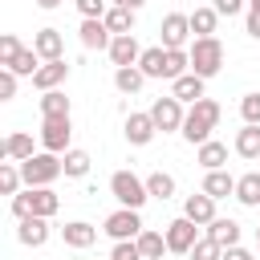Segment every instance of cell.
<instances>
[{
  "label": "cell",
  "instance_id": "10",
  "mask_svg": "<svg viewBox=\"0 0 260 260\" xmlns=\"http://www.w3.org/2000/svg\"><path fill=\"white\" fill-rule=\"evenodd\" d=\"M122 134H126V142H130V146H146V142L158 134V126H154L150 110H146V114H126V122H122Z\"/></svg>",
  "mask_w": 260,
  "mask_h": 260
},
{
  "label": "cell",
  "instance_id": "30",
  "mask_svg": "<svg viewBox=\"0 0 260 260\" xmlns=\"http://www.w3.org/2000/svg\"><path fill=\"white\" fill-rule=\"evenodd\" d=\"M41 118H69V98H65V89L41 93Z\"/></svg>",
  "mask_w": 260,
  "mask_h": 260
},
{
  "label": "cell",
  "instance_id": "28",
  "mask_svg": "<svg viewBox=\"0 0 260 260\" xmlns=\"http://www.w3.org/2000/svg\"><path fill=\"white\" fill-rule=\"evenodd\" d=\"M232 150H236L240 158H260V126H244V130H236Z\"/></svg>",
  "mask_w": 260,
  "mask_h": 260
},
{
  "label": "cell",
  "instance_id": "43",
  "mask_svg": "<svg viewBox=\"0 0 260 260\" xmlns=\"http://www.w3.org/2000/svg\"><path fill=\"white\" fill-rule=\"evenodd\" d=\"M211 8H215V12H219V16H240V12H244V8H248V0H215V4H211Z\"/></svg>",
  "mask_w": 260,
  "mask_h": 260
},
{
  "label": "cell",
  "instance_id": "45",
  "mask_svg": "<svg viewBox=\"0 0 260 260\" xmlns=\"http://www.w3.org/2000/svg\"><path fill=\"white\" fill-rule=\"evenodd\" d=\"M244 28H248V37H252V41H260V8H248V20H244Z\"/></svg>",
  "mask_w": 260,
  "mask_h": 260
},
{
  "label": "cell",
  "instance_id": "6",
  "mask_svg": "<svg viewBox=\"0 0 260 260\" xmlns=\"http://www.w3.org/2000/svg\"><path fill=\"white\" fill-rule=\"evenodd\" d=\"M69 142H73V122L69 118H45L41 122V150L65 154V150H73Z\"/></svg>",
  "mask_w": 260,
  "mask_h": 260
},
{
  "label": "cell",
  "instance_id": "29",
  "mask_svg": "<svg viewBox=\"0 0 260 260\" xmlns=\"http://www.w3.org/2000/svg\"><path fill=\"white\" fill-rule=\"evenodd\" d=\"M142 85H146V73H142L138 65H130V69H114V89H118V93L130 98V93H138Z\"/></svg>",
  "mask_w": 260,
  "mask_h": 260
},
{
  "label": "cell",
  "instance_id": "4",
  "mask_svg": "<svg viewBox=\"0 0 260 260\" xmlns=\"http://www.w3.org/2000/svg\"><path fill=\"white\" fill-rule=\"evenodd\" d=\"M110 195H114L122 207H134V211H142V203L150 199L146 179H138L134 171H114V175H110Z\"/></svg>",
  "mask_w": 260,
  "mask_h": 260
},
{
  "label": "cell",
  "instance_id": "22",
  "mask_svg": "<svg viewBox=\"0 0 260 260\" xmlns=\"http://www.w3.org/2000/svg\"><path fill=\"white\" fill-rule=\"evenodd\" d=\"M207 240H215L219 248H236L240 244V223L236 219H223V215H215L211 223H207V232H203Z\"/></svg>",
  "mask_w": 260,
  "mask_h": 260
},
{
  "label": "cell",
  "instance_id": "23",
  "mask_svg": "<svg viewBox=\"0 0 260 260\" xmlns=\"http://www.w3.org/2000/svg\"><path fill=\"white\" fill-rule=\"evenodd\" d=\"M195 162H199L203 171H223V167H228V146L211 138V142L195 146Z\"/></svg>",
  "mask_w": 260,
  "mask_h": 260
},
{
  "label": "cell",
  "instance_id": "50",
  "mask_svg": "<svg viewBox=\"0 0 260 260\" xmlns=\"http://www.w3.org/2000/svg\"><path fill=\"white\" fill-rule=\"evenodd\" d=\"M256 252H260V228H256Z\"/></svg>",
  "mask_w": 260,
  "mask_h": 260
},
{
  "label": "cell",
  "instance_id": "32",
  "mask_svg": "<svg viewBox=\"0 0 260 260\" xmlns=\"http://www.w3.org/2000/svg\"><path fill=\"white\" fill-rule=\"evenodd\" d=\"M215 24H219V12H215L211 4L191 12V32H195V37H215Z\"/></svg>",
  "mask_w": 260,
  "mask_h": 260
},
{
  "label": "cell",
  "instance_id": "5",
  "mask_svg": "<svg viewBox=\"0 0 260 260\" xmlns=\"http://www.w3.org/2000/svg\"><path fill=\"white\" fill-rule=\"evenodd\" d=\"M102 232H106L114 244H126V240H138L146 228H142V215H138L134 207H118V211H110V215H106Z\"/></svg>",
  "mask_w": 260,
  "mask_h": 260
},
{
  "label": "cell",
  "instance_id": "34",
  "mask_svg": "<svg viewBox=\"0 0 260 260\" xmlns=\"http://www.w3.org/2000/svg\"><path fill=\"white\" fill-rule=\"evenodd\" d=\"M20 187H24L20 162H0V191L4 195H20Z\"/></svg>",
  "mask_w": 260,
  "mask_h": 260
},
{
  "label": "cell",
  "instance_id": "11",
  "mask_svg": "<svg viewBox=\"0 0 260 260\" xmlns=\"http://www.w3.org/2000/svg\"><path fill=\"white\" fill-rule=\"evenodd\" d=\"M106 53H110L114 69H130V65H138V57H142V45H138V37L130 32V37H114Z\"/></svg>",
  "mask_w": 260,
  "mask_h": 260
},
{
  "label": "cell",
  "instance_id": "19",
  "mask_svg": "<svg viewBox=\"0 0 260 260\" xmlns=\"http://www.w3.org/2000/svg\"><path fill=\"white\" fill-rule=\"evenodd\" d=\"M0 154H4V162H24V158H32V154H37V150H32V134L12 130V134L4 138V146H0Z\"/></svg>",
  "mask_w": 260,
  "mask_h": 260
},
{
  "label": "cell",
  "instance_id": "12",
  "mask_svg": "<svg viewBox=\"0 0 260 260\" xmlns=\"http://www.w3.org/2000/svg\"><path fill=\"white\" fill-rule=\"evenodd\" d=\"M65 77H69V61H65V57H61V61H41V69H37V77H32V89H41V93L61 89Z\"/></svg>",
  "mask_w": 260,
  "mask_h": 260
},
{
  "label": "cell",
  "instance_id": "38",
  "mask_svg": "<svg viewBox=\"0 0 260 260\" xmlns=\"http://www.w3.org/2000/svg\"><path fill=\"white\" fill-rule=\"evenodd\" d=\"M240 118H244V126H260V93L240 98Z\"/></svg>",
  "mask_w": 260,
  "mask_h": 260
},
{
  "label": "cell",
  "instance_id": "46",
  "mask_svg": "<svg viewBox=\"0 0 260 260\" xmlns=\"http://www.w3.org/2000/svg\"><path fill=\"white\" fill-rule=\"evenodd\" d=\"M223 260H256V256H252L248 248H240V244H236V248H223Z\"/></svg>",
  "mask_w": 260,
  "mask_h": 260
},
{
  "label": "cell",
  "instance_id": "44",
  "mask_svg": "<svg viewBox=\"0 0 260 260\" xmlns=\"http://www.w3.org/2000/svg\"><path fill=\"white\" fill-rule=\"evenodd\" d=\"M12 215H16V219H24V215H32V207H28V187H24L20 195H12Z\"/></svg>",
  "mask_w": 260,
  "mask_h": 260
},
{
  "label": "cell",
  "instance_id": "16",
  "mask_svg": "<svg viewBox=\"0 0 260 260\" xmlns=\"http://www.w3.org/2000/svg\"><path fill=\"white\" fill-rule=\"evenodd\" d=\"M28 207H32V215L53 219V215L61 211V195H57L53 187H28Z\"/></svg>",
  "mask_w": 260,
  "mask_h": 260
},
{
  "label": "cell",
  "instance_id": "3",
  "mask_svg": "<svg viewBox=\"0 0 260 260\" xmlns=\"http://www.w3.org/2000/svg\"><path fill=\"white\" fill-rule=\"evenodd\" d=\"M187 53H191V73H199L203 81L223 69V41L219 37H195V45Z\"/></svg>",
  "mask_w": 260,
  "mask_h": 260
},
{
  "label": "cell",
  "instance_id": "9",
  "mask_svg": "<svg viewBox=\"0 0 260 260\" xmlns=\"http://www.w3.org/2000/svg\"><path fill=\"white\" fill-rule=\"evenodd\" d=\"M158 37H162V49H187V37H191V12H167L162 24H158Z\"/></svg>",
  "mask_w": 260,
  "mask_h": 260
},
{
  "label": "cell",
  "instance_id": "27",
  "mask_svg": "<svg viewBox=\"0 0 260 260\" xmlns=\"http://www.w3.org/2000/svg\"><path fill=\"white\" fill-rule=\"evenodd\" d=\"M236 203L244 207H260V171H248L236 179Z\"/></svg>",
  "mask_w": 260,
  "mask_h": 260
},
{
  "label": "cell",
  "instance_id": "39",
  "mask_svg": "<svg viewBox=\"0 0 260 260\" xmlns=\"http://www.w3.org/2000/svg\"><path fill=\"white\" fill-rule=\"evenodd\" d=\"M73 4H77L81 20H102V16L110 12V0H73Z\"/></svg>",
  "mask_w": 260,
  "mask_h": 260
},
{
  "label": "cell",
  "instance_id": "49",
  "mask_svg": "<svg viewBox=\"0 0 260 260\" xmlns=\"http://www.w3.org/2000/svg\"><path fill=\"white\" fill-rule=\"evenodd\" d=\"M248 8H260V0H248Z\"/></svg>",
  "mask_w": 260,
  "mask_h": 260
},
{
  "label": "cell",
  "instance_id": "14",
  "mask_svg": "<svg viewBox=\"0 0 260 260\" xmlns=\"http://www.w3.org/2000/svg\"><path fill=\"white\" fill-rule=\"evenodd\" d=\"M32 49H37L41 61H61V57H65V37H61V28H41V32L32 37Z\"/></svg>",
  "mask_w": 260,
  "mask_h": 260
},
{
  "label": "cell",
  "instance_id": "7",
  "mask_svg": "<svg viewBox=\"0 0 260 260\" xmlns=\"http://www.w3.org/2000/svg\"><path fill=\"white\" fill-rule=\"evenodd\" d=\"M162 232H167V248H171L175 256H191V248H195V244L203 240V236H199V223H191L187 215L171 219V223H167Z\"/></svg>",
  "mask_w": 260,
  "mask_h": 260
},
{
  "label": "cell",
  "instance_id": "25",
  "mask_svg": "<svg viewBox=\"0 0 260 260\" xmlns=\"http://www.w3.org/2000/svg\"><path fill=\"white\" fill-rule=\"evenodd\" d=\"M134 16H138L134 8H118V4H110V12H106L102 20H106V28H110L114 37H130V32H134Z\"/></svg>",
  "mask_w": 260,
  "mask_h": 260
},
{
  "label": "cell",
  "instance_id": "1",
  "mask_svg": "<svg viewBox=\"0 0 260 260\" xmlns=\"http://www.w3.org/2000/svg\"><path fill=\"white\" fill-rule=\"evenodd\" d=\"M219 118H223V110H219V102L215 98H199L195 106H187V118H183V138L191 142V146H203V142H211V130L219 126Z\"/></svg>",
  "mask_w": 260,
  "mask_h": 260
},
{
  "label": "cell",
  "instance_id": "48",
  "mask_svg": "<svg viewBox=\"0 0 260 260\" xmlns=\"http://www.w3.org/2000/svg\"><path fill=\"white\" fill-rule=\"evenodd\" d=\"M37 4H41V8H45V12H49V8H61V4H65V0H37Z\"/></svg>",
  "mask_w": 260,
  "mask_h": 260
},
{
  "label": "cell",
  "instance_id": "41",
  "mask_svg": "<svg viewBox=\"0 0 260 260\" xmlns=\"http://www.w3.org/2000/svg\"><path fill=\"white\" fill-rule=\"evenodd\" d=\"M16 81H20V77H16L12 69H0V102H12V98H16Z\"/></svg>",
  "mask_w": 260,
  "mask_h": 260
},
{
  "label": "cell",
  "instance_id": "36",
  "mask_svg": "<svg viewBox=\"0 0 260 260\" xmlns=\"http://www.w3.org/2000/svg\"><path fill=\"white\" fill-rule=\"evenodd\" d=\"M16 77H37V69H41V57H37V49H20V57L8 65Z\"/></svg>",
  "mask_w": 260,
  "mask_h": 260
},
{
  "label": "cell",
  "instance_id": "21",
  "mask_svg": "<svg viewBox=\"0 0 260 260\" xmlns=\"http://www.w3.org/2000/svg\"><path fill=\"white\" fill-rule=\"evenodd\" d=\"M203 195H211L215 203L219 199H236V175H228V171H207L203 175Z\"/></svg>",
  "mask_w": 260,
  "mask_h": 260
},
{
  "label": "cell",
  "instance_id": "2",
  "mask_svg": "<svg viewBox=\"0 0 260 260\" xmlns=\"http://www.w3.org/2000/svg\"><path fill=\"white\" fill-rule=\"evenodd\" d=\"M20 175H24V187H53V183L65 175V162H61V154L37 150L32 158L20 162Z\"/></svg>",
  "mask_w": 260,
  "mask_h": 260
},
{
  "label": "cell",
  "instance_id": "18",
  "mask_svg": "<svg viewBox=\"0 0 260 260\" xmlns=\"http://www.w3.org/2000/svg\"><path fill=\"white\" fill-rule=\"evenodd\" d=\"M77 41H81L85 49H110L114 32L106 28V20H81V24H77Z\"/></svg>",
  "mask_w": 260,
  "mask_h": 260
},
{
  "label": "cell",
  "instance_id": "8",
  "mask_svg": "<svg viewBox=\"0 0 260 260\" xmlns=\"http://www.w3.org/2000/svg\"><path fill=\"white\" fill-rule=\"evenodd\" d=\"M150 118H154V126L162 130V134H179L183 130V118H187V110H183V102L179 98H154V106H150Z\"/></svg>",
  "mask_w": 260,
  "mask_h": 260
},
{
  "label": "cell",
  "instance_id": "17",
  "mask_svg": "<svg viewBox=\"0 0 260 260\" xmlns=\"http://www.w3.org/2000/svg\"><path fill=\"white\" fill-rule=\"evenodd\" d=\"M61 240H65L69 248L81 252V248H93V244H98V228L85 223V219H69V223L61 228Z\"/></svg>",
  "mask_w": 260,
  "mask_h": 260
},
{
  "label": "cell",
  "instance_id": "31",
  "mask_svg": "<svg viewBox=\"0 0 260 260\" xmlns=\"http://www.w3.org/2000/svg\"><path fill=\"white\" fill-rule=\"evenodd\" d=\"M61 162H65V179H85V175H89V167H93V158H89L85 150H77V146H73V150H65V154H61Z\"/></svg>",
  "mask_w": 260,
  "mask_h": 260
},
{
  "label": "cell",
  "instance_id": "20",
  "mask_svg": "<svg viewBox=\"0 0 260 260\" xmlns=\"http://www.w3.org/2000/svg\"><path fill=\"white\" fill-rule=\"evenodd\" d=\"M183 215L191 219V223H199V228H207L211 219H215V199L211 195H187V203H183Z\"/></svg>",
  "mask_w": 260,
  "mask_h": 260
},
{
  "label": "cell",
  "instance_id": "37",
  "mask_svg": "<svg viewBox=\"0 0 260 260\" xmlns=\"http://www.w3.org/2000/svg\"><path fill=\"white\" fill-rule=\"evenodd\" d=\"M20 41H16V32H0V69H8L16 57H20Z\"/></svg>",
  "mask_w": 260,
  "mask_h": 260
},
{
  "label": "cell",
  "instance_id": "26",
  "mask_svg": "<svg viewBox=\"0 0 260 260\" xmlns=\"http://www.w3.org/2000/svg\"><path fill=\"white\" fill-rule=\"evenodd\" d=\"M138 69L146 73V81H150V77H167V49H162V45H150V49H142V57H138Z\"/></svg>",
  "mask_w": 260,
  "mask_h": 260
},
{
  "label": "cell",
  "instance_id": "35",
  "mask_svg": "<svg viewBox=\"0 0 260 260\" xmlns=\"http://www.w3.org/2000/svg\"><path fill=\"white\" fill-rule=\"evenodd\" d=\"M191 73V53L187 49H167V81Z\"/></svg>",
  "mask_w": 260,
  "mask_h": 260
},
{
  "label": "cell",
  "instance_id": "47",
  "mask_svg": "<svg viewBox=\"0 0 260 260\" xmlns=\"http://www.w3.org/2000/svg\"><path fill=\"white\" fill-rule=\"evenodd\" d=\"M110 4H118V8H134V12H138L146 0H110Z\"/></svg>",
  "mask_w": 260,
  "mask_h": 260
},
{
  "label": "cell",
  "instance_id": "42",
  "mask_svg": "<svg viewBox=\"0 0 260 260\" xmlns=\"http://www.w3.org/2000/svg\"><path fill=\"white\" fill-rule=\"evenodd\" d=\"M110 260H142V252H138L134 240H126V244H114L110 248Z\"/></svg>",
  "mask_w": 260,
  "mask_h": 260
},
{
  "label": "cell",
  "instance_id": "24",
  "mask_svg": "<svg viewBox=\"0 0 260 260\" xmlns=\"http://www.w3.org/2000/svg\"><path fill=\"white\" fill-rule=\"evenodd\" d=\"M134 244H138L142 260H162V256L171 252V248H167V232H154V228H146V232H142Z\"/></svg>",
  "mask_w": 260,
  "mask_h": 260
},
{
  "label": "cell",
  "instance_id": "40",
  "mask_svg": "<svg viewBox=\"0 0 260 260\" xmlns=\"http://www.w3.org/2000/svg\"><path fill=\"white\" fill-rule=\"evenodd\" d=\"M191 260H223V248H219L215 240H207V236H203V240L191 248Z\"/></svg>",
  "mask_w": 260,
  "mask_h": 260
},
{
  "label": "cell",
  "instance_id": "15",
  "mask_svg": "<svg viewBox=\"0 0 260 260\" xmlns=\"http://www.w3.org/2000/svg\"><path fill=\"white\" fill-rule=\"evenodd\" d=\"M203 85H207V81H203L199 73H183V77H175V81H171V98H179L183 106H195L199 98H207V93H203Z\"/></svg>",
  "mask_w": 260,
  "mask_h": 260
},
{
  "label": "cell",
  "instance_id": "13",
  "mask_svg": "<svg viewBox=\"0 0 260 260\" xmlns=\"http://www.w3.org/2000/svg\"><path fill=\"white\" fill-rule=\"evenodd\" d=\"M16 240H20L24 248H45V240H49V219H41V215L16 219Z\"/></svg>",
  "mask_w": 260,
  "mask_h": 260
},
{
  "label": "cell",
  "instance_id": "33",
  "mask_svg": "<svg viewBox=\"0 0 260 260\" xmlns=\"http://www.w3.org/2000/svg\"><path fill=\"white\" fill-rule=\"evenodd\" d=\"M146 191H150V199H171L175 195V175H167V171H150L146 175Z\"/></svg>",
  "mask_w": 260,
  "mask_h": 260
}]
</instances>
